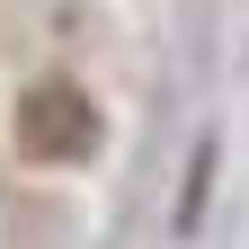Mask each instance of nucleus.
Here are the masks:
<instances>
[{"label":"nucleus","mask_w":249,"mask_h":249,"mask_svg":"<svg viewBox=\"0 0 249 249\" xmlns=\"http://www.w3.org/2000/svg\"><path fill=\"white\" fill-rule=\"evenodd\" d=\"M98 142H107V116L98 98H89L80 80H36V89H18V107H9V151L27 169H80V160H98Z\"/></svg>","instance_id":"obj_1"}]
</instances>
